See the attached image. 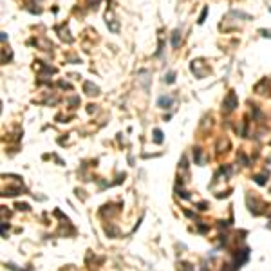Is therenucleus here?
<instances>
[{"mask_svg": "<svg viewBox=\"0 0 271 271\" xmlns=\"http://www.w3.org/2000/svg\"><path fill=\"white\" fill-rule=\"evenodd\" d=\"M224 105H226V109L228 110H231L235 105H237V100H235V94H230V96H228V100L224 101Z\"/></svg>", "mask_w": 271, "mask_h": 271, "instance_id": "nucleus-1", "label": "nucleus"}, {"mask_svg": "<svg viewBox=\"0 0 271 271\" xmlns=\"http://www.w3.org/2000/svg\"><path fill=\"white\" fill-rule=\"evenodd\" d=\"M170 105H172V98L170 96H161L159 98V107L166 109V107H170Z\"/></svg>", "mask_w": 271, "mask_h": 271, "instance_id": "nucleus-2", "label": "nucleus"}, {"mask_svg": "<svg viewBox=\"0 0 271 271\" xmlns=\"http://www.w3.org/2000/svg\"><path fill=\"white\" fill-rule=\"evenodd\" d=\"M85 90L87 94H98V87L92 85V83H85Z\"/></svg>", "mask_w": 271, "mask_h": 271, "instance_id": "nucleus-3", "label": "nucleus"}, {"mask_svg": "<svg viewBox=\"0 0 271 271\" xmlns=\"http://www.w3.org/2000/svg\"><path fill=\"white\" fill-rule=\"evenodd\" d=\"M172 44H174V47L179 45V31H175V33H174V40H172Z\"/></svg>", "mask_w": 271, "mask_h": 271, "instance_id": "nucleus-4", "label": "nucleus"}, {"mask_svg": "<svg viewBox=\"0 0 271 271\" xmlns=\"http://www.w3.org/2000/svg\"><path fill=\"white\" fill-rule=\"evenodd\" d=\"M260 33H262V35H264L266 38H267V36L271 38V29H269V31H267V29H260Z\"/></svg>", "mask_w": 271, "mask_h": 271, "instance_id": "nucleus-5", "label": "nucleus"}, {"mask_svg": "<svg viewBox=\"0 0 271 271\" xmlns=\"http://www.w3.org/2000/svg\"><path fill=\"white\" fill-rule=\"evenodd\" d=\"M164 81H168V83H172V81H174V72H170V74H168V76L164 78Z\"/></svg>", "mask_w": 271, "mask_h": 271, "instance_id": "nucleus-6", "label": "nucleus"}, {"mask_svg": "<svg viewBox=\"0 0 271 271\" xmlns=\"http://www.w3.org/2000/svg\"><path fill=\"white\" fill-rule=\"evenodd\" d=\"M155 141H161V132L155 130Z\"/></svg>", "mask_w": 271, "mask_h": 271, "instance_id": "nucleus-7", "label": "nucleus"}]
</instances>
